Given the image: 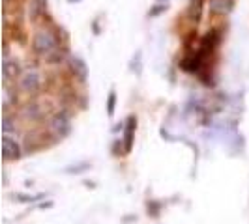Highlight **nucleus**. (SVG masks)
<instances>
[{
	"mask_svg": "<svg viewBox=\"0 0 249 224\" xmlns=\"http://www.w3.org/2000/svg\"><path fill=\"white\" fill-rule=\"evenodd\" d=\"M160 2H165V4H167V2H169V0H160Z\"/></svg>",
	"mask_w": 249,
	"mask_h": 224,
	"instance_id": "18",
	"label": "nucleus"
},
{
	"mask_svg": "<svg viewBox=\"0 0 249 224\" xmlns=\"http://www.w3.org/2000/svg\"><path fill=\"white\" fill-rule=\"evenodd\" d=\"M56 47H60V39L54 36L53 30H39L32 37V49L39 56H47Z\"/></svg>",
	"mask_w": 249,
	"mask_h": 224,
	"instance_id": "1",
	"label": "nucleus"
},
{
	"mask_svg": "<svg viewBox=\"0 0 249 224\" xmlns=\"http://www.w3.org/2000/svg\"><path fill=\"white\" fill-rule=\"evenodd\" d=\"M19 73V62L17 60H10V56H4V79H12Z\"/></svg>",
	"mask_w": 249,
	"mask_h": 224,
	"instance_id": "9",
	"label": "nucleus"
},
{
	"mask_svg": "<svg viewBox=\"0 0 249 224\" xmlns=\"http://www.w3.org/2000/svg\"><path fill=\"white\" fill-rule=\"evenodd\" d=\"M21 153H23L21 146H19V142L15 138H10L8 135L2 137V155H4L6 161H17V159H21Z\"/></svg>",
	"mask_w": 249,
	"mask_h": 224,
	"instance_id": "4",
	"label": "nucleus"
},
{
	"mask_svg": "<svg viewBox=\"0 0 249 224\" xmlns=\"http://www.w3.org/2000/svg\"><path fill=\"white\" fill-rule=\"evenodd\" d=\"M51 131L56 138H64L71 133V120L66 112H58L51 120Z\"/></svg>",
	"mask_w": 249,
	"mask_h": 224,
	"instance_id": "2",
	"label": "nucleus"
},
{
	"mask_svg": "<svg viewBox=\"0 0 249 224\" xmlns=\"http://www.w3.org/2000/svg\"><path fill=\"white\" fill-rule=\"evenodd\" d=\"M68 2H81V0H68Z\"/></svg>",
	"mask_w": 249,
	"mask_h": 224,
	"instance_id": "17",
	"label": "nucleus"
},
{
	"mask_svg": "<svg viewBox=\"0 0 249 224\" xmlns=\"http://www.w3.org/2000/svg\"><path fill=\"white\" fill-rule=\"evenodd\" d=\"M19 86L23 92L26 94H36L37 90L41 88V77L37 73L36 69H30V71H25V75L21 77L19 80Z\"/></svg>",
	"mask_w": 249,
	"mask_h": 224,
	"instance_id": "3",
	"label": "nucleus"
},
{
	"mask_svg": "<svg viewBox=\"0 0 249 224\" xmlns=\"http://www.w3.org/2000/svg\"><path fill=\"white\" fill-rule=\"evenodd\" d=\"M234 8V0H210V12L225 15Z\"/></svg>",
	"mask_w": 249,
	"mask_h": 224,
	"instance_id": "7",
	"label": "nucleus"
},
{
	"mask_svg": "<svg viewBox=\"0 0 249 224\" xmlns=\"http://www.w3.org/2000/svg\"><path fill=\"white\" fill-rule=\"evenodd\" d=\"M70 65H71V73L75 75V79L85 84L88 79V67H87V64H85V60L79 58V56H71Z\"/></svg>",
	"mask_w": 249,
	"mask_h": 224,
	"instance_id": "5",
	"label": "nucleus"
},
{
	"mask_svg": "<svg viewBox=\"0 0 249 224\" xmlns=\"http://www.w3.org/2000/svg\"><path fill=\"white\" fill-rule=\"evenodd\" d=\"M45 8H47L45 0H30V17H32V21L39 19L45 13Z\"/></svg>",
	"mask_w": 249,
	"mask_h": 224,
	"instance_id": "8",
	"label": "nucleus"
},
{
	"mask_svg": "<svg viewBox=\"0 0 249 224\" xmlns=\"http://www.w3.org/2000/svg\"><path fill=\"white\" fill-rule=\"evenodd\" d=\"M64 56H66V49H62V47H56V49L53 50L51 54H47L45 58H47V62L51 64H58L64 60Z\"/></svg>",
	"mask_w": 249,
	"mask_h": 224,
	"instance_id": "10",
	"label": "nucleus"
},
{
	"mask_svg": "<svg viewBox=\"0 0 249 224\" xmlns=\"http://www.w3.org/2000/svg\"><path fill=\"white\" fill-rule=\"evenodd\" d=\"M135 127H137V118L129 116L125 122V135H124V144H125V153H129L133 149V137H135Z\"/></svg>",
	"mask_w": 249,
	"mask_h": 224,
	"instance_id": "6",
	"label": "nucleus"
},
{
	"mask_svg": "<svg viewBox=\"0 0 249 224\" xmlns=\"http://www.w3.org/2000/svg\"><path fill=\"white\" fill-rule=\"evenodd\" d=\"M13 198L19 200V202H36V200L43 198V194H36V196H28V194H13Z\"/></svg>",
	"mask_w": 249,
	"mask_h": 224,
	"instance_id": "13",
	"label": "nucleus"
},
{
	"mask_svg": "<svg viewBox=\"0 0 249 224\" xmlns=\"http://www.w3.org/2000/svg\"><path fill=\"white\" fill-rule=\"evenodd\" d=\"M154 8H156V10H150V17H156V15H160V13H163L165 12V10H167V4H165V2H163V4H160V6H154Z\"/></svg>",
	"mask_w": 249,
	"mask_h": 224,
	"instance_id": "16",
	"label": "nucleus"
},
{
	"mask_svg": "<svg viewBox=\"0 0 249 224\" xmlns=\"http://www.w3.org/2000/svg\"><path fill=\"white\" fill-rule=\"evenodd\" d=\"M15 127H13V122H12V118L8 116V114H4V127H2V133L4 135H8L10 131H13Z\"/></svg>",
	"mask_w": 249,
	"mask_h": 224,
	"instance_id": "14",
	"label": "nucleus"
},
{
	"mask_svg": "<svg viewBox=\"0 0 249 224\" xmlns=\"http://www.w3.org/2000/svg\"><path fill=\"white\" fill-rule=\"evenodd\" d=\"M6 2H8V0H6Z\"/></svg>",
	"mask_w": 249,
	"mask_h": 224,
	"instance_id": "19",
	"label": "nucleus"
},
{
	"mask_svg": "<svg viewBox=\"0 0 249 224\" xmlns=\"http://www.w3.org/2000/svg\"><path fill=\"white\" fill-rule=\"evenodd\" d=\"M114 109H116V94H114V90H112L111 94H109V99H107V114L112 116V114H114Z\"/></svg>",
	"mask_w": 249,
	"mask_h": 224,
	"instance_id": "12",
	"label": "nucleus"
},
{
	"mask_svg": "<svg viewBox=\"0 0 249 224\" xmlns=\"http://www.w3.org/2000/svg\"><path fill=\"white\" fill-rule=\"evenodd\" d=\"M160 209H161V204H158L156 200H152V202H148V213L152 215V217H156V215L160 213Z\"/></svg>",
	"mask_w": 249,
	"mask_h": 224,
	"instance_id": "15",
	"label": "nucleus"
},
{
	"mask_svg": "<svg viewBox=\"0 0 249 224\" xmlns=\"http://www.w3.org/2000/svg\"><path fill=\"white\" fill-rule=\"evenodd\" d=\"M90 168V162H79V164H73V166H68L66 168V172L68 174H81V172H85V170H88Z\"/></svg>",
	"mask_w": 249,
	"mask_h": 224,
	"instance_id": "11",
	"label": "nucleus"
}]
</instances>
